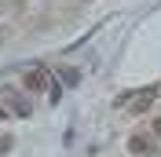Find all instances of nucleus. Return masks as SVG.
I'll return each mask as SVG.
<instances>
[{
    "mask_svg": "<svg viewBox=\"0 0 161 157\" xmlns=\"http://www.w3.org/2000/svg\"><path fill=\"white\" fill-rule=\"evenodd\" d=\"M128 99H132V110H136V113H143V110L158 99V88H143V91H136V95H128Z\"/></svg>",
    "mask_w": 161,
    "mask_h": 157,
    "instance_id": "f257e3e1",
    "label": "nucleus"
},
{
    "mask_svg": "<svg viewBox=\"0 0 161 157\" xmlns=\"http://www.w3.org/2000/svg\"><path fill=\"white\" fill-rule=\"evenodd\" d=\"M128 150H132V154H154V146H150L147 135H132L128 139Z\"/></svg>",
    "mask_w": 161,
    "mask_h": 157,
    "instance_id": "f03ea898",
    "label": "nucleus"
},
{
    "mask_svg": "<svg viewBox=\"0 0 161 157\" xmlns=\"http://www.w3.org/2000/svg\"><path fill=\"white\" fill-rule=\"evenodd\" d=\"M40 84H44V69L37 66V69H30V73H26V88H33V91H37Z\"/></svg>",
    "mask_w": 161,
    "mask_h": 157,
    "instance_id": "7ed1b4c3",
    "label": "nucleus"
},
{
    "mask_svg": "<svg viewBox=\"0 0 161 157\" xmlns=\"http://www.w3.org/2000/svg\"><path fill=\"white\" fill-rule=\"evenodd\" d=\"M11 150V135H0V154H8Z\"/></svg>",
    "mask_w": 161,
    "mask_h": 157,
    "instance_id": "20e7f679",
    "label": "nucleus"
},
{
    "mask_svg": "<svg viewBox=\"0 0 161 157\" xmlns=\"http://www.w3.org/2000/svg\"><path fill=\"white\" fill-rule=\"evenodd\" d=\"M154 135H161V117H154Z\"/></svg>",
    "mask_w": 161,
    "mask_h": 157,
    "instance_id": "39448f33",
    "label": "nucleus"
},
{
    "mask_svg": "<svg viewBox=\"0 0 161 157\" xmlns=\"http://www.w3.org/2000/svg\"><path fill=\"white\" fill-rule=\"evenodd\" d=\"M0 117H4V110H0Z\"/></svg>",
    "mask_w": 161,
    "mask_h": 157,
    "instance_id": "423d86ee",
    "label": "nucleus"
}]
</instances>
